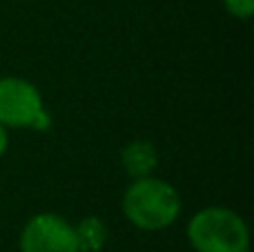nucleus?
<instances>
[{
  "label": "nucleus",
  "instance_id": "nucleus-6",
  "mask_svg": "<svg viewBox=\"0 0 254 252\" xmlns=\"http://www.w3.org/2000/svg\"><path fill=\"white\" fill-rule=\"evenodd\" d=\"M80 252H101L107 241V228L98 217H85L74 228Z\"/></svg>",
  "mask_w": 254,
  "mask_h": 252
},
{
  "label": "nucleus",
  "instance_id": "nucleus-8",
  "mask_svg": "<svg viewBox=\"0 0 254 252\" xmlns=\"http://www.w3.org/2000/svg\"><path fill=\"white\" fill-rule=\"evenodd\" d=\"M7 150V132H4V125H0V156Z\"/></svg>",
  "mask_w": 254,
  "mask_h": 252
},
{
  "label": "nucleus",
  "instance_id": "nucleus-3",
  "mask_svg": "<svg viewBox=\"0 0 254 252\" xmlns=\"http://www.w3.org/2000/svg\"><path fill=\"white\" fill-rule=\"evenodd\" d=\"M0 125L49 129L52 119L31 83L16 76L0 78Z\"/></svg>",
  "mask_w": 254,
  "mask_h": 252
},
{
  "label": "nucleus",
  "instance_id": "nucleus-1",
  "mask_svg": "<svg viewBox=\"0 0 254 252\" xmlns=\"http://www.w3.org/2000/svg\"><path fill=\"white\" fill-rule=\"evenodd\" d=\"M123 212L140 230H163L181 212L179 192L161 179H136L123 194Z\"/></svg>",
  "mask_w": 254,
  "mask_h": 252
},
{
  "label": "nucleus",
  "instance_id": "nucleus-5",
  "mask_svg": "<svg viewBox=\"0 0 254 252\" xmlns=\"http://www.w3.org/2000/svg\"><path fill=\"white\" fill-rule=\"evenodd\" d=\"M121 163H123L125 172L134 179L152 177V172L156 170V163H158V154H156V150H154L152 143L131 141L129 145L123 147Z\"/></svg>",
  "mask_w": 254,
  "mask_h": 252
},
{
  "label": "nucleus",
  "instance_id": "nucleus-2",
  "mask_svg": "<svg viewBox=\"0 0 254 252\" xmlns=\"http://www.w3.org/2000/svg\"><path fill=\"white\" fill-rule=\"evenodd\" d=\"M188 239L196 252H248L250 235L237 212L228 208H205L188 223Z\"/></svg>",
  "mask_w": 254,
  "mask_h": 252
},
{
  "label": "nucleus",
  "instance_id": "nucleus-4",
  "mask_svg": "<svg viewBox=\"0 0 254 252\" xmlns=\"http://www.w3.org/2000/svg\"><path fill=\"white\" fill-rule=\"evenodd\" d=\"M20 252H80L74 226L58 214H36L20 235Z\"/></svg>",
  "mask_w": 254,
  "mask_h": 252
},
{
  "label": "nucleus",
  "instance_id": "nucleus-7",
  "mask_svg": "<svg viewBox=\"0 0 254 252\" xmlns=\"http://www.w3.org/2000/svg\"><path fill=\"white\" fill-rule=\"evenodd\" d=\"M225 7L237 18H250L254 9V0H225Z\"/></svg>",
  "mask_w": 254,
  "mask_h": 252
}]
</instances>
